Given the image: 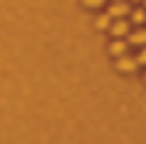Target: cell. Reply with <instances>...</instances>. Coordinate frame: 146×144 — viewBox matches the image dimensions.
I'll return each mask as SVG.
<instances>
[{
	"label": "cell",
	"instance_id": "cell-1",
	"mask_svg": "<svg viewBox=\"0 0 146 144\" xmlns=\"http://www.w3.org/2000/svg\"><path fill=\"white\" fill-rule=\"evenodd\" d=\"M129 10H131L129 0H111L107 5V15L111 20H126L129 17Z\"/></svg>",
	"mask_w": 146,
	"mask_h": 144
},
{
	"label": "cell",
	"instance_id": "cell-2",
	"mask_svg": "<svg viewBox=\"0 0 146 144\" xmlns=\"http://www.w3.org/2000/svg\"><path fill=\"white\" fill-rule=\"evenodd\" d=\"M129 30H131L129 20H111V25H109V30H107V32H109L114 40H126Z\"/></svg>",
	"mask_w": 146,
	"mask_h": 144
},
{
	"label": "cell",
	"instance_id": "cell-3",
	"mask_svg": "<svg viewBox=\"0 0 146 144\" xmlns=\"http://www.w3.org/2000/svg\"><path fill=\"white\" fill-rule=\"evenodd\" d=\"M126 45H134V47H144L146 45V25H144V27H134V30H129V35H126Z\"/></svg>",
	"mask_w": 146,
	"mask_h": 144
},
{
	"label": "cell",
	"instance_id": "cell-4",
	"mask_svg": "<svg viewBox=\"0 0 146 144\" xmlns=\"http://www.w3.org/2000/svg\"><path fill=\"white\" fill-rule=\"evenodd\" d=\"M139 65L134 60V55H121V57H116V70L119 72H134Z\"/></svg>",
	"mask_w": 146,
	"mask_h": 144
},
{
	"label": "cell",
	"instance_id": "cell-5",
	"mask_svg": "<svg viewBox=\"0 0 146 144\" xmlns=\"http://www.w3.org/2000/svg\"><path fill=\"white\" fill-rule=\"evenodd\" d=\"M129 25H134V27H144V25H146V10L144 8H131L129 10Z\"/></svg>",
	"mask_w": 146,
	"mask_h": 144
},
{
	"label": "cell",
	"instance_id": "cell-6",
	"mask_svg": "<svg viewBox=\"0 0 146 144\" xmlns=\"http://www.w3.org/2000/svg\"><path fill=\"white\" fill-rule=\"evenodd\" d=\"M109 55H114V57L129 55V45H126V40H111V42H109Z\"/></svg>",
	"mask_w": 146,
	"mask_h": 144
},
{
	"label": "cell",
	"instance_id": "cell-7",
	"mask_svg": "<svg viewBox=\"0 0 146 144\" xmlns=\"http://www.w3.org/2000/svg\"><path fill=\"white\" fill-rule=\"evenodd\" d=\"M94 25H97L99 30H109V25H111V17H109L107 13H99V15H97V20H94Z\"/></svg>",
	"mask_w": 146,
	"mask_h": 144
},
{
	"label": "cell",
	"instance_id": "cell-8",
	"mask_svg": "<svg viewBox=\"0 0 146 144\" xmlns=\"http://www.w3.org/2000/svg\"><path fill=\"white\" fill-rule=\"evenodd\" d=\"M87 8H94V10H99V8H104L107 5V0H82Z\"/></svg>",
	"mask_w": 146,
	"mask_h": 144
},
{
	"label": "cell",
	"instance_id": "cell-9",
	"mask_svg": "<svg viewBox=\"0 0 146 144\" xmlns=\"http://www.w3.org/2000/svg\"><path fill=\"white\" fill-rule=\"evenodd\" d=\"M134 60H136V65H146V45L139 47V52L134 55Z\"/></svg>",
	"mask_w": 146,
	"mask_h": 144
},
{
	"label": "cell",
	"instance_id": "cell-10",
	"mask_svg": "<svg viewBox=\"0 0 146 144\" xmlns=\"http://www.w3.org/2000/svg\"><path fill=\"white\" fill-rule=\"evenodd\" d=\"M141 3H144V10H146V0H141Z\"/></svg>",
	"mask_w": 146,
	"mask_h": 144
},
{
	"label": "cell",
	"instance_id": "cell-11",
	"mask_svg": "<svg viewBox=\"0 0 146 144\" xmlns=\"http://www.w3.org/2000/svg\"><path fill=\"white\" fill-rule=\"evenodd\" d=\"M131 3H141V0H131Z\"/></svg>",
	"mask_w": 146,
	"mask_h": 144
},
{
	"label": "cell",
	"instance_id": "cell-12",
	"mask_svg": "<svg viewBox=\"0 0 146 144\" xmlns=\"http://www.w3.org/2000/svg\"><path fill=\"white\" fill-rule=\"evenodd\" d=\"M144 80H146V72H144Z\"/></svg>",
	"mask_w": 146,
	"mask_h": 144
}]
</instances>
